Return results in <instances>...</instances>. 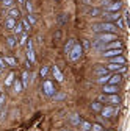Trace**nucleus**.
Returning <instances> with one entry per match:
<instances>
[{"label": "nucleus", "mask_w": 130, "mask_h": 131, "mask_svg": "<svg viewBox=\"0 0 130 131\" xmlns=\"http://www.w3.org/2000/svg\"><path fill=\"white\" fill-rule=\"evenodd\" d=\"M94 31H102V33H115L116 27L113 25L111 22H102V24H96L92 27Z\"/></svg>", "instance_id": "1"}, {"label": "nucleus", "mask_w": 130, "mask_h": 131, "mask_svg": "<svg viewBox=\"0 0 130 131\" xmlns=\"http://www.w3.org/2000/svg\"><path fill=\"white\" fill-rule=\"evenodd\" d=\"M82 55H83V48H82V45L74 44L72 50L69 52V58H71V61H77V59H80V56H82Z\"/></svg>", "instance_id": "2"}, {"label": "nucleus", "mask_w": 130, "mask_h": 131, "mask_svg": "<svg viewBox=\"0 0 130 131\" xmlns=\"http://www.w3.org/2000/svg\"><path fill=\"white\" fill-rule=\"evenodd\" d=\"M102 5L107 8V11H119L122 8L121 2H113V0H102Z\"/></svg>", "instance_id": "3"}, {"label": "nucleus", "mask_w": 130, "mask_h": 131, "mask_svg": "<svg viewBox=\"0 0 130 131\" xmlns=\"http://www.w3.org/2000/svg\"><path fill=\"white\" fill-rule=\"evenodd\" d=\"M100 102H105V103H111V105H118L119 103V97L116 94H104L99 97Z\"/></svg>", "instance_id": "4"}, {"label": "nucleus", "mask_w": 130, "mask_h": 131, "mask_svg": "<svg viewBox=\"0 0 130 131\" xmlns=\"http://www.w3.org/2000/svg\"><path fill=\"white\" fill-rule=\"evenodd\" d=\"M115 39H116L115 33H100L97 36V41H100V42H110V41H115Z\"/></svg>", "instance_id": "5"}, {"label": "nucleus", "mask_w": 130, "mask_h": 131, "mask_svg": "<svg viewBox=\"0 0 130 131\" xmlns=\"http://www.w3.org/2000/svg\"><path fill=\"white\" fill-rule=\"evenodd\" d=\"M27 58L30 62H35V50H33V41H28L27 42Z\"/></svg>", "instance_id": "6"}, {"label": "nucleus", "mask_w": 130, "mask_h": 131, "mask_svg": "<svg viewBox=\"0 0 130 131\" xmlns=\"http://www.w3.org/2000/svg\"><path fill=\"white\" fill-rule=\"evenodd\" d=\"M42 91L45 95H53L55 94V89H53V84H52V81H44V84H42Z\"/></svg>", "instance_id": "7"}, {"label": "nucleus", "mask_w": 130, "mask_h": 131, "mask_svg": "<svg viewBox=\"0 0 130 131\" xmlns=\"http://www.w3.org/2000/svg\"><path fill=\"white\" fill-rule=\"evenodd\" d=\"M104 17L107 20H118V19H121V14H119V11H105Z\"/></svg>", "instance_id": "8"}, {"label": "nucleus", "mask_w": 130, "mask_h": 131, "mask_svg": "<svg viewBox=\"0 0 130 131\" xmlns=\"http://www.w3.org/2000/svg\"><path fill=\"white\" fill-rule=\"evenodd\" d=\"M116 111H118V109L113 108V106H105L104 109H100V114H102V117H107V119H108V117H111Z\"/></svg>", "instance_id": "9"}, {"label": "nucleus", "mask_w": 130, "mask_h": 131, "mask_svg": "<svg viewBox=\"0 0 130 131\" xmlns=\"http://www.w3.org/2000/svg\"><path fill=\"white\" fill-rule=\"evenodd\" d=\"M121 81H122V77H121V73H115V75H110V78H108V83L107 84H119L121 83Z\"/></svg>", "instance_id": "10"}, {"label": "nucleus", "mask_w": 130, "mask_h": 131, "mask_svg": "<svg viewBox=\"0 0 130 131\" xmlns=\"http://www.w3.org/2000/svg\"><path fill=\"white\" fill-rule=\"evenodd\" d=\"M104 94H116L119 89H118V86L116 84H104Z\"/></svg>", "instance_id": "11"}, {"label": "nucleus", "mask_w": 130, "mask_h": 131, "mask_svg": "<svg viewBox=\"0 0 130 131\" xmlns=\"http://www.w3.org/2000/svg\"><path fill=\"white\" fill-rule=\"evenodd\" d=\"M110 64H119V66H124V64H125V58H124L122 55L113 56V58H110Z\"/></svg>", "instance_id": "12"}, {"label": "nucleus", "mask_w": 130, "mask_h": 131, "mask_svg": "<svg viewBox=\"0 0 130 131\" xmlns=\"http://www.w3.org/2000/svg\"><path fill=\"white\" fill-rule=\"evenodd\" d=\"M52 73H53V78L57 80V81H60V83H63V73H61V70L57 67V66H53V67H52Z\"/></svg>", "instance_id": "13"}, {"label": "nucleus", "mask_w": 130, "mask_h": 131, "mask_svg": "<svg viewBox=\"0 0 130 131\" xmlns=\"http://www.w3.org/2000/svg\"><path fill=\"white\" fill-rule=\"evenodd\" d=\"M121 53H122L121 48H111V50H107L104 55H105L107 58H113V56H118V55H121Z\"/></svg>", "instance_id": "14"}, {"label": "nucleus", "mask_w": 130, "mask_h": 131, "mask_svg": "<svg viewBox=\"0 0 130 131\" xmlns=\"http://www.w3.org/2000/svg\"><path fill=\"white\" fill-rule=\"evenodd\" d=\"M8 17H11V19H17V17H21V11L17 9V8H10V11H8Z\"/></svg>", "instance_id": "15"}, {"label": "nucleus", "mask_w": 130, "mask_h": 131, "mask_svg": "<svg viewBox=\"0 0 130 131\" xmlns=\"http://www.w3.org/2000/svg\"><path fill=\"white\" fill-rule=\"evenodd\" d=\"M13 31H14V36H16V38H17V35H22V33H24V27H22V24H21V22H17V24L14 25Z\"/></svg>", "instance_id": "16"}, {"label": "nucleus", "mask_w": 130, "mask_h": 131, "mask_svg": "<svg viewBox=\"0 0 130 131\" xmlns=\"http://www.w3.org/2000/svg\"><path fill=\"white\" fill-rule=\"evenodd\" d=\"M74 44H75V39H69V41H68V44L64 45V53H66V55H69V52L72 50Z\"/></svg>", "instance_id": "17"}, {"label": "nucleus", "mask_w": 130, "mask_h": 131, "mask_svg": "<svg viewBox=\"0 0 130 131\" xmlns=\"http://www.w3.org/2000/svg\"><path fill=\"white\" fill-rule=\"evenodd\" d=\"M121 47H122V44H121L119 41H113V42H110V44L107 45L108 50H111V48H121Z\"/></svg>", "instance_id": "18"}, {"label": "nucleus", "mask_w": 130, "mask_h": 131, "mask_svg": "<svg viewBox=\"0 0 130 131\" xmlns=\"http://www.w3.org/2000/svg\"><path fill=\"white\" fill-rule=\"evenodd\" d=\"M5 25H6V28H8V30H13V28H14V25H16V20H14V19H11V17H8V19H6V22H5Z\"/></svg>", "instance_id": "19"}, {"label": "nucleus", "mask_w": 130, "mask_h": 131, "mask_svg": "<svg viewBox=\"0 0 130 131\" xmlns=\"http://www.w3.org/2000/svg\"><path fill=\"white\" fill-rule=\"evenodd\" d=\"M108 78H110V75H108V73H107V75H102V77L97 78V83H100V84H107V83H108Z\"/></svg>", "instance_id": "20"}, {"label": "nucleus", "mask_w": 130, "mask_h": 131, "mask_svg": "<svg viewBox=\"0 0 130 131\" xmlns=\"http://www.w3.org/2000/svg\"><path fill=\"white\" fill-rule=\"evenodd\" d=\"M0 2H2L3 8H13V5H14V0H0Z\"/></svg>", "instance_id": "21"}, {"label": "nucleus", "mask_w": 130, "mask_h": 131, "mask_svg": "<svg viewBox=\"0 0 130 131\" xmlns=\"http://www.w3.org/2000/svg\"><path fill=\"white\" fill-rule=\"evenodd\" d=\"M3 62L8 64V66H16V59L11 58V56H5V58H3Z\"/></svg>", "instance_id": "22"}, {"label": "nucleus", "mask_w": 130, "mask_h": 131, "mask_svg": "<svg viewBox=\"0 0 130 131\" xmlns=\"http://www.w3.org/2000/svg\"><path fill=\"white\" fill-rule=\"evenodd\" d=\"M28 86V72H24L22 73V88H27Z\"/></svg>", "instance_id": "23"}, {"label": "nucleus", "mask_w": 130, "mask_h": 131, "mask_svg": "<svg viewBox=\"0 0 130 131\" xmlns=\"http://www.w3.org/2000/svg\"><path fill=\"white\" fill-rule=\"evenodd\" d=\"M80 128H82V131H89L91 129V123L89 122H80Z\"/></svg>", "instance_id": "24"}, {"label": "nucleus", "mask_w": 130, "mask_h": 131, "mask_svg": "<svg viewBox=\"0 0 130 131\" xmlns=\"http://www.w3.org/2000/svg\"><path fill=\"white\" fill-rule=\"evenodd\" d=\"M16 39H17V38H16V36H8V45L13 48V47H16V44H17V42H16Z\"/></svg>", "instance_id": "25"}, {"label": "nucleus", "mask_w": 130, "mask_h": 131, "mask_svg": "<svg viewBox=\"0 0 130 131\" xmlns=\"http://www.w3.org/2000/svg\"><path fill=\"white\" fill-rule=\"evenodd\" d=\"M96 73L99 75V77H102V75H107L108 70H107V67H97V69H96Z\"/></svg>", "instance_id": "26"}, {"label": "nucleus", "mask_w": 130, "mask_h": 131, "mask_svg": "<svg viewBox=\"0 0 130 131\" xmlns=\"http://www.w3.org/2000/svg\"><path fill=\"white\" fill-rule=\"evenodd\" d=\"M71 122H72L74 125H80V122H82V120H80V116H78V114H74V116H71Z\"/></svg>", "instance_id": "27"}, {"label": "nucleus", "mask_w": 130, "mask_h": 131, "mask_svg": "<svg viewBox=\"0 0 130 131\" xmlns=\"http://www.w3.org/2000/svg\"><path fill=\"white\" fill-rule=\"evenodd\" d=\"M13 81H14V73H10L8 78L5 80V86H11V84H13Z\"/></svg>", "instance_id": "28"}, {"label": "nucleus", "mask_w": 130, "mask_h": 131, "mask_svg": "<svg viewBox=\"0 0 130 131\" xmlns=\"http://www.w3.org/2000/svg\"><path fill=\"white\" fill-rule=\"evenodd\" d=\"M13 83H14V89H16V92H21V91L24 89L21 81H17V80H16V81H13Z\"/></svg>", "instance_id": "29"}, {"label": "nucleus", "mask_w": 130, "mask_h": 131, "mask_svg": "<svg viewBox=\"0 0 130 131\" xmlns=\"http://www.w3.org/2000/svg\"><path fill=\"white\" fill-rule=\"evenodd\" d=\"M24 5H25V8H27V13H28V14H33V3H31V2H25Z\"/></svg>", "instance_id": "30"}, {"label": "nucleus", "mask_w": 130, "mask_h": 131, "mask_svg": "<svg viewBox=\"0 0 130 131\" xmlns=\"http://www.w3.org/2000/svg\"><path fill=\"white\" fill-rule=\"evenodd\" d=\"M104 128H102V125L100 123H92L91 125V131H102Z\"/></svg>", "instance_id": "31"}, {"label": "nucleus", "mask_w": 130, "mask_h": 131, "mask_svg": "<svg viewBox=\"0 0 130 131\" xmlns=\"http://www.w3.org/2000/svg\"><path fill=\"white\" fill-rule=\"evenodd\" d=\"M47 72H49V67H47V66H42V67H41V70H39V73H41V77H42V78H45V75H47Z\"/></svg>", "instance_id": "32"}, {"label": "nucleus", "mask_w": 130, "mask_h": 131, "mask_svg": "<svg viewBox=\"0 0 130 131\" xmlns=\"http://www.w3.org/2000/svg\"><path fill=\"white\" fill-rule=\"evenodd\" d=\"M88 14H91L92 17H97V16H99L100 13H99V9H97V8H92V9H89V11H88Z\"/></svg>", "instance_id": "33"}, {"label": "nucleus", "mask_w": 130, "mask_h": 131, "mask_svg": "<svg viewBox=\"0 0 130 131\" xmlns=\"http://www.w3.org/2000/svg\"><path fill=\"white\" fill-rule=\"evenodd\" d=\"M25 42H27V33L24 31L22 35H21V41H19V44H21V45H24Z\"/></svg>", "instance_id": "34"}, {"label": "nucleus", "mask_w": 130, "mask_h": 131, "mask_svg": "<svg viewBox=\"0 0 130 131\" xmlns=\"http://www.w3.org/2000/svg\"><path fill=\"white\" fill-rule=\"evenodd\" d=\"M21 24H22V27H24V31H28V30H30V22H28V20H22Z\"/></svg>", "instance_id": "35"}, {"label": "nucleus", "mask_w": 130, "mask_h": 131, "mask_svg": "<svg viewBox=\"0 0 130 131\" xmlns=\"http://www.w3.org/2000/svg\"><path fill=\"white\" fill-rule=\"evenodd\" d=\"M91 108H92L94 111H100V109H102V108H100V103H97V102H96V103H91Z\"/></svg>", "instance_id": "36"}, {"label": "nucleus", "mask_w": 130, "mask_h": 131, "mask_svg": "<svg viewBox=\"0 0 130 131\" xmlns=\"http://www.w3.org/2000/svg\"><path fill=\"white\" fill-rule=\"evenodd\" d=\"M28 22H30V24H35V22H36V19H35L33 14H28Z\"/></svg>", "instance_id": "37"}, {"label": "nucleus", "mask_w": 130, "mask_h": 131, "mask_svg": "<svg viewBox=\"0 0 130 131\" xmlns=\"http://www.w3.org/2000/svg\"><path fill=\"white\" fill-rule=\"evenodd\" d=\"M64 97H66L64 94H58V95H53V98H55V100H63Z\"/></svg>", "instance_id": "38"}, {"label": "nucleus", "mask_w": 130, "mask_h": 131, "mask_svg": "<svg viewBox=\"0 0 130 131\" xmlns=\"http://www.w3.org/2000/svg\"><path fill=\"white\" fill-rule=\"evenodd\" d=\"M3 103H5V95H3V94H0V108L3 106Z\"/></svg>", "instance_id": "39"}, {"label": "nucleus", "mask_w": 130, "mask_h": 131, "mask_svg": "<svg viewBox=\"0 0 130 131\" xmlns=\"http://www.w3.org/2000/svg\"><path fill=\"white\" fill-rule=\"evenodd\" d=\"M118 25H119V28H122V30L125 28V25H124V20H122V19H118Z\"/></svg>", "instance_id": "40"}, {"label": "nucleus", "mask_w": 130, "mask_h": 131, "mask_svg": "<svg viewBox=\"0 0 130 131\" xmlns=\"http://www.w3.org/2000/svg\"><path fill=\"white\" fill-rule=\"evenodd\" d=\"M5 69V62H3V58H0V70Z\"/></svg>", "instance_id": "41"}, {"label": "nucleus", "mask_w": 130, "mask_h": 131, "mask_svg": "<svg viewBox=\"0 0 130 131\" xmlns=\"http://www.w3.org/2000/svg\"><path fill=\"white\" fill-rule=\"evenodd\" d=\"M83 47L88 48V47H89V42H88V41H83Z\"/></svg>", "instance_id": "42"}, {"label": "nucleus", "mask_w": 130, "mask_h": 131, "mask_svg": "<svg viewBox=\"0 0 130 131\" xmlns=\"http://www.w3.org/2000/svg\"><path fill=\"white\" fill-rule=\"evenodd\" d=\"M17 2H19V5H24V3H25V0H17Z\"/></svg>", "instance_id": "43"}, {"label": "nucleus", "mask_w": 130, "mask_h": 131, "mask_svg": "<svg viewBox=\"0 0 130 131\" xmlns=\"http://www.w3.org/2000/svg\"><path fill=\"white\" fill-rule=\"evenodd\" d=\"M113 2H121V0H113Z\"/></svg>", "instance_id": "44"}, {"label": "nucleus", "mask_w": 130, "mask_h": 131, "mask_svg": "<svg viewBox=\"0 0 130 131\" xmlns=\"http://www.w3.org/2000/svg\"><path fill=\"white\" fill-rule=\"evenodd\" d=\"M61 131H69V129H61Z\"/></svg>", "instance_id": "45"}, {"label": "nucleus", "mask_w": 130, "mask_h": 131, "mask_svg": "<svg viewBox=\"0 0 130 131\" xmlns=\"http://www.w3.org/2000/svg\"><path fill=\"white\" fill-rule=\"evenodd\" d=\"M57 2H60V0H57Z\"/></svg>", "instance_id": "46"}, {"label": "nucleus", "mask_w": 130, "mask_h": 131, "mask_svg": "<svg viewBox=\"0 0 130 131\" xmlns=\"http://www.w3.org/2000/svg\"><path fill=\"white\" fill-rule=\"evenodd\" d=\"M0 72H2V70H0Z\"/></svg>", "instance_id": "47"}, {"label": "nucleus", "mask_w": 130, "mask_h": 131, "mask_svg": "<svg viewBox=\"0 0 130 131\" xmlns=\"http://www.w3.org/2000/svg\"><path fill=\"white\" fill-rule=\"evenodd\" d=\"M89 131H91V129H89Z\"/></svg>", "instance_id": "48"}]
</instances>
